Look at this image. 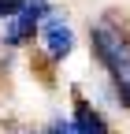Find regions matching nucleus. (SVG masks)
Segmentation results:
<instances>
[{"label":"nucleus","mask_w":130,"mask_h":134,"mask_svg":"<svg viewBox=\"0 0 130 134\" xmlns=\"http://www.w3.org/2000/svg\"><path fill=\"white\" fill-rule=\"evenodd\" d=\"M93 56L101 60V67L115 78V90H130V34L119 23H97L93 26Z\"/></svg>","instance_id":"f257e3e1"},{"label":"nucleus","mask_w":130,"mask_h":134,"mask_svg":"<svg viewBox=\"0 0 130 134\" xmlns=\"http://www.w3.org/2000/svg\"><path fill=\"white\" fill-rule=\"evenodd\" d=\"M48 15H52L48 0H26V4H22V8L4 23V45H11V48L26 45L30 37H34V30L48 19Z\"/></svg>","instance_id":"f03ea898"},{"label":"nucleus","mask_w":130,"mask_h":134,"mask_svg":"<svg viewBox=\"0 0 130 134\" xmlns=\"http://www.w3.org/2000/svg\"><path fill=\"white\" fill-rule=\"evenodd\" d=\"M37 41H41V52H45L48 63H60L74 52V30L63 15H48L37 26Z\"/></svg>","instance_id":"7ed1b4c3"},{"label":"nucleus","mask_w":130,"mask_h":134,"mask_svg":"<svg viewBox=\"0 0 130 134\" xmlns=\"http://www.w3.org/2000/svg\"><path fill=\"white\" fill-rule=\"evenodd\" d=\"M71 123L78 127V134H111L108 119L89 104V100H82V97H74V119Z\"/></svg>","instance_id":"20e7f679"},{"label":"nucleus","mask_w":130,"mask_h":134,"mask_svg":"<svg viewBox=\"0 0 130 134\" xmlns=\"http://www.w3.org/2000/svg\"><path fill=\"white\" fill-rule=\"evenodd\" d=\"M45 134H78V127H74L71 119H52Z\"/></svg>","instance_id":"39448f33"},{"label":"nucleus","mask_w":130,"mask_h":134,"mask_svg":"<svg viewBox=\"0 0 130 134\" xmlns=\"http://www.w3.org/2000/svg\"><path fill=\"white\" fill-rule=\"evenodd\" d=\"M22 4H26V0H0V19H4V23H8V19H11V15H15V11H19Z\"/></svg>","instance_id":"423d86ee"},{"label":"nucleus","mask_w":130,"mask_h":134,"mask_svg":"<svg viewBox=\"0 0 130 134\" xmlns=\"http://www.w3.org/2000/svg\"><path fill=\"white\" fill-rule=\"evenodd\" d=\"M119 100H123L126 108H130V90H119Z\"/></svg>","instance_id":"0eeeda50"}]
</instances>
